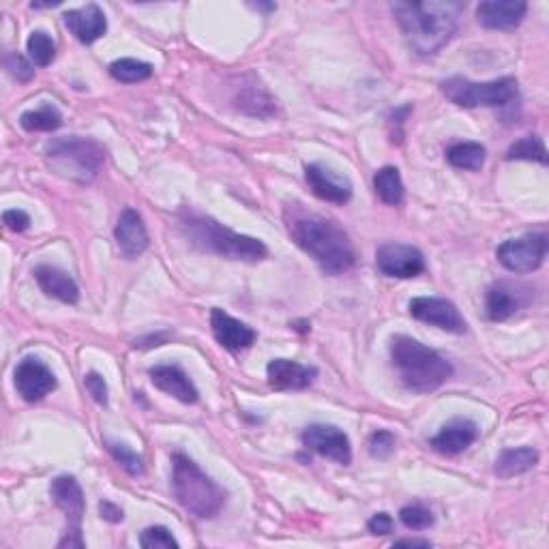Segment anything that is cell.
<instances>
[{
    "label": "cell",
    "instance_id": "6da1fadb",
    "mask_svg": "<svg viewBox=\"0 0 549 549\" xmlns=\"http://www.w3.org/2000/svg\"><path fill=\"white\" fill-rule=\"evenodd\" d=\"M284 219L290 239L314 258L324 273L341 275L352 269L356 251L348 232L337 221L311 213L301 204H288Z\"/></svg>",
    "mask_w": 549,
    "mask_h": 549
},
{
    "label": "cell",
    "instance_id": "7a4b0ae2",
    "mask_svg": "<svg viewBox=\"0 0 549 549\" xmlns=\"http://www.w3.org/2000/svg\"><path fill=\"white\" fill-rule=\"evenodd\" d=\"M393 16L412 52L434 56L453 39L466 5L459 0H423V3H393Z\"/></svg>",
    "mask_w": 549,
    "mask_h": 549
},
{
    "label": "cell",
    "instance_id": "3957f363",
    "mask_svg": "<svg viewBox=\"0 0 549 549\" xmlns=\"http://www.w3.org/2000/svg\"><path fill=\"white\" fill-rule=\"evenodd\" d=\"M391 361L404 387L414 393H432L453 376V365L442 354L408 335L393 337Z\"/></svg>",
    "mask_w": 549,
    "mask_h": 549
},
{
    "label": "cell",
    "instance_id": "277c9868",
    "mask_svg": "<svg viewBox=\"0 0 549 549\" xmlns=\"http://www.w3.org/2000/svg\"><path fill=\"white\" fill-rule=\"evenodd\" d=\"M181 228L191 243L202 251H209V254L241 262H260L269 258V247L260 239L236 234L209 215L189 213L181 219Z\"/></svg>",
    "mask_w": 549,
    "mask_h": 549
},
{
    "label": "cell",
    "instance_id": "5b68a950",
    "mask_svg": "<svg viewBox=\"0 0 549 549\" xmlns=\"http://www.w3.org/2000/svg\"><path fill=\"white\" fill-rule=\"evenodd\" d=\"M172 492L181 507L198 519H215L228 494L185 453L172 455Z\"/></svg>",
    "mask_w": 549,
    "mask_h": 549
},
{
    "label": "cell",
    "instance_id": "8992f818",
    "mask_svg": "<svg viewBox=\"0 0 549 549\" xmlns=\"http://www.w3.org/2000/svg\"><path fill=\"white\" fill-rule=\"evenodd\" d=\"M46 159L58 176L88 185L95 181L106 161V148L88 138H58L46 144Z\"/></svg>",
    "mask_w": 549,
    "mask_h": 549
},
{
    "label": "cell",
    "instance_id": "52a82bcc",
    "mask_svg": "<svg viewBox=\"0 0 549 549\" xmlns=\"http://www.w3.org/2000/svg\"><path fill=\"white\" fill-rule=\"evenodd\" d=\"M442 95L459 108H504L519 95L515 78H500L492 82H472L468 78H449L440 84Z\"/></svg>",
    "mask_w": 549,
    "mask_h": 549
},
{
    "label": "cell",
    "instance_id": "ba28073f",
    "mask_svg": "<svg viewBox=\"0 0 549 549\" xmlns=\"http://www.w3.org/2000/svg\"><path fill=\"white\" fill-rule=\"evenodd\" d=\"M50 496L54 498L56 507L67 515V532L58 541V547H84L82 519L86 513V502L76 477H69V474L56 477L50 485Z\"/></svg>",
    "mask_w": 549,
    "mask_h": 549
},
{
    "label": "cell",
    "instance_id": "9c48e42d",
    "mask_svg": "<svg viewBox=\"0 0 549 549\" xmlns=\"http://www.w3.org/2000/svg\"><path fill=\"white\" fill-rule=\"evenodd\" d=\"M496 258L511 273H532L547 258V234L545 232H532L524 234L519 239L504 241L496 249Z\"/></svg>",
    "mask_w": 549,
    "mask_h": 549
},
{
    "label": "cell",
    "instance_id": "30bf717a",
    "mask_svg": "<svg viewBox=\"0 0 549 549\" xmlns=\"http://www.w3.org/2000/svg\"><path fill=\"white\" fill-rule=\"evenodd\" d=\"M13 382H16L18 395L28 404H37L46 399L56 389V376L52 369L37 356H26L13 372Z\"/></svg>",
    "mask_w": 549,
    "mask_h": 549
},
{
    "label": "cell",
    "instance_id": "8fae6325",
    "mask_svg": "<svg viewBox=\"0 0 549 549\" xmlns=\"http://www.w3.org/2000/svg\"><path fill=\"white\" fill-rule=\"evenodd\" d=\"M408 307L412 318L438 326V329L447 333L464 335L468 329V322L459 314L457 305L447 299H438V296H417V299L410 301Z\"/></svg>",
    "mask_w": 549,
    "mask_h": 549
},
{
    "label": "cell",
    "instance_id": "7c38bea8",
    "mask_svg": "<svg viewBox=\"0 0 549 549\" xmlns=\"http://www.w3.org/2000/svg\"><path fill=\"white\" fill-rule=\"evenodd\" d=\"M376 266L382 275L397 279H412L425 271V258L417 247L389 243L382 245L376 254Z\"/></svg>",
    "mask_w": 549,
    "mask_h": 549
},
{
    "label": "cell",
    "instance_id": "4fadbf2b",
    "mask_svg": "<svg viewBox=\"0 0 549 549\" xmlns=\"http://www.w3.org/2000/svg\"><path fill=\"white\" fill-rule=\"evenodd\" d=\"M305 449L314 451L326 459L348 466L352 462L350 438L333 425H309L301 436Z\"/></svg>",
    "mask_w": 549,
    "mask_h": 549
},
{
    "label": "cell",
    "instance_id": "5bb4252c",
    "mask_svg": "<svg viewBox=\"0 0 549 549\" xmlns=\"http://www.w3.org/2000/svg\"><path fill=\"white\" fill-rule=\"evenodd\" d=\"M305 181L311 194L322 202L331 204H348L352 200V183L348 176H341L331 168H324L320 163H309L305 166Z\"/></svg>",
    "mask_w": 549,
    "mask_h": 549
},
{
    "label": "cell",
    "instance_id": "9a60e30c",
    "mask_svg": "<svg viewBox=\"0 0 549 549\" xmlns=\"http://www.w3.org/2000/svg\"><path fill=\"white\" fill-rule=\"evenodd\" d=\"M528 5L522 0H485L477 7L479 24L489 31H511L524 22Z\"/></svg>",
    "mask_w": 549,
    "mask_h": 549
},
{
    "label": "cell",
    "instance_id": "2e32d148",
    "mask_svg": "<svg viewBox=\"0 0 549 549\" xmlns=\"http://www.w3.org/2000/svg\"><path fill=\"white\" fill-rule=\"evenodd\" d=\"M211 329H213V335L219 344L230 352L251 348L258 337L256 331L251 329L249 324L232 318L228 311L219 309V307H215L211 311Z\"/></svg>",
    "mask_w": 549,
    "mask_h": 549
},
{
    "label": "cell",
    "instance_id": "e0dca14e",
    "mask_svg": "<svg viewBox=\"0 0 549 549\" xmlns=\"http://www.w3.org/2000/svg\"><path fill=\"white\" fill-rule=\"evenodd\" d=\"M318 369L288 359H275L266 367V378L275 391H303L314 384Z\"/></svg>",
    "mask_w": 549,
    "mask_h": 549
},
{
    "label": "cell",
    "instance_id": "ac0fdd59",
    "mask_svg": "<svg viewBox=\"0 0 549 549\" xmlns=\"http://www.w3.org/2000/svg\"><path fill=\"white\" fill-rule=\"evenodd\" d=\"M479 438V427L470 419H453L444 425L440 432L432 438V449L440 455H459L464 453L468 447H472Z\"/></svg>",
    "mask_w": 549,
    "mask_h": 549
},
{
    "label": "cell",
    "instance_id": "d6986e66",
    "mask_svg": "<svg viewBox=\"0 0 549 549\" xmlns=\"http://www.w3.org/2000/svg\"><path fill=\"white\" fill-rule=\"evenodd\" d=\"M114 239L125 258H138L148 249V232L142 215L136 209H125L118 217Z\"/></svg>",
    "mask_w": 549,
    "mask_h": 549
},
{
    "label": "cell",
    "instance_id": "ffe728a7",
    "mask_svg": "<svg viewBox=\"0 0 549 549\" xmlns=\"http://www.w3.org/2000/svg\"><path fill=\"white\" fill-rule=\"evenodd\" d=\"M148 376H151L153 384L159 391L172 395L174 399H178V402L183 404L198 402L200 397L198 389L178 365H155L148 369Z\"/></svg>",
    "mask_w": 549,
    "mask_h": 549
},
{
    "label": "cell",
    "instance_id": "44dd1931",
    "mask_svg": "<svg viewBox=\"0 0 549 549\" xmlns=\"http://www.w3.org/2000/svg\"><path fill=\"white\" fill-rule=\"evenodd\" d=\"M65 26L69 31L76 35V39L80 43H95L97 39H101L108 31V20L106 13L101 11L99 5L91 3L82 9H71L65 13Z\"/></svg>",
    "mask_w": 549,
    "mask_h": 549
},
{
    "label": "cell",
    "instance_id": "7402d4cb",
    "mask_svg": "<svg viewBox=\"0 0 549 549\" xmlns=\"http://www.w3.org/2000/svg\"><path fill=\"white\" fill-rule=\"evenodd\" d=\"M35 279L39 288L46 292L52 299L67 303V305H76L80 301V288L69 273L56 269V266L50 264H41L35 269Z\"/></svg>",
    "mask_w": 549,
    "mask_h": 549
},
{
    "label": "cell",
    "instance_id": "603a6c76",
    "mask_svg": "<svg viewBox=\"0 0 549 549\" xmlns=\"http://www.w3.org/2000/svg\"><path fill=\"white\" fill-rule=\"evenodd\" d=\"M524 303H526L524 292H519V286L515 288L513 284H509V281H498V284H494L487 290V299H485L487 318L492 322L509 320L524 307Z\"/></svg>",
    "mask_w": 549,
    "mask_h": 549
},
{
    "label": "cell",
    "instance_id": "cb8c5ba5",
    "mask_svg": "<svg viewBox=\"0 0 549 549\" xmlns=\"http://www.w3.org/2000/svg\"><path fill=\"white\" fill-rule=\"evenodd\" d=\"M539 464V451L532 447L507 449L496 459V474L500 479H511L517 474H524Z\"/></svg>",
    "mask_w": 549,
    "mask_h": 549
},
{
    "label": "cell",
    "instance_id": "d4e9b609",
    "mask_svg": "<svg viewBox=\"0 0 549 549\" xmlns=\"http://www.w3.org/2000/svg\"><path fill=\"white\" fill-rule=\"evenodd\" d=\"M487 151L479 142H457L447 148V161L457 170L477 172L485 166Z\"/></svg>",
    "mask_w": 549,
    "mask_h": 549
},
{
    "label": "cell",
    "instance_id": "484cf974",
    "mask_svg": "<svg viewBox=\"0 0 549 549\" xmlns=\"http://www.w3.org/2000/svg\"><path fill=\"white\" fill-rule=\"evenodd\" d=\"M374 189H376V196L389 206L402 204L404 196H406L402 174H399V170L393 166H384L376 172Z\"/></svg>",
    "mask_w": 549,
    "mask_h": 549
},
{
    "label": "cell",
    "instance_id": "4316f807",
    "mask_svg": "<svg viewBox=\"0 0 549 549\" xmlns=\"http://www.w3.org/2000/svg\"><path fill=\"white\" fill-rule=\"evenodd\" d=\"M110 76L123 84H138L153 76V65L136 58H118L110 65Z\"/></svg>",
    "mask_w": 549,
    "mask_h": 549
},
{
    "label": "cell",
    "instance_id": "83f0119b",
    "mask_svg": "<svg viewBox=\"0 0 549 549\" xmlns=\"http://www.w3.org/2000/svg\"><path fill=\"white\" fill-rule=\"evenodd\" d=\"M20 125L26 131H56L63 125V114L54 106H50V103H46V106L39 110L24 112L20 118Z\"/></svg>",
    "mask_w": 549,
    "mask_h": 549
},
{
    "label": "cell",
    "instance_id": "f1b7e54d",
    "mask_svg": "<svg viewBox=\"0 0 549 549\" xmlns=\"http://www.w3.org/2000/svg\"><path fill=\"white\" fill-rule=\"evenodd\" d=\"M26 50H28V58H31L33 65L37 67H48L56 58V43L48 33L43 31L31 33V37L26 41Z\"/></svg>",
    "mask_w": 549,
    "mask_h": 549
},
{
    "label": "cell",
    "instance_id": "f546056e",
    "mask_svg": "<svg viewBox=\"0 0 549 549\" xmlns=\"http://www.w3.org/2000/svg\"><path fill=\"white\" fill-rule=\"evenodd\" d=\"M509 161H537L541 166H547V148L541 138L526 136L517 140L507 153Z\"/></svg>",
    "mask_w": 549,
    "mask_h": 549
},
{
    "label": "cell",
    "instance_id": "4dcf8cb0",
    "mask_svg": "<svg viewBox=\"0 0 549 549\" xmlns=\"http://www.w3.org/2000/svg\"><path fill=\"white\" fill-rule=\"evenodd\" d=\"M399 522H402L408 530H427L434 526L436 519L432 509H427L421 502H414V504H406V507L399 511Z\"/></svg>",
    "mask_w": 549,
    "mask_h": 549
},
{
    "label": "cell",
    "instance_id": "1f68e13d",
    "mask_svg": "<svg viewBox=\"0 0 549 549\" xmlns=\"http://www.w3.org/2000/svg\"><path fill=\"white\" fill-rule=\"evenodd\" d=\"M106 449L110 451V455L116 459V462L121 464V468L127 474H131V477H142L144 464H142V457L138 453H133L129 447H125V444L110 442V440H106Z\"/></svg>",
    "mask_w": 549,
    "mask_h": 549
},
{
    "label": "cell",
    "instance_id": "d6a6232c",
    "mask_svg": "<svg viewBox=\"0 0 549 549\" xmlns=\"http://www.w3.org/2000/svg\"><path fill=\"white\" fill-rule=\"evenodd\" d=\"M239 108L251 116H271L275 112L273 101L264 93L256 91V88H249L239 97Z\"/></svg>",
    "mask_w": 549,
    "mask_h": 549
},
{
    "label": "cell",
    "instance_id": "836d02e7",
    "mask_svg": "<svg viewBox=\"0 0 549 549\" xmlns=\"http://www.w3.org/2000/svg\"><path fill=\"white\" fill-rule=\"evenodd\" d=\"M140 545L144 549H178V541L172 537V532L163 526H151L140 534Z\"/></svg>",
    "mask_w": 549,
    "mask_h": 549
},
{
    "label": "cell",
    "instance_id": "e575fe53",
    "mask_svg": "<svg viewBox=\"0 0 549 549\" xmlns=\"http://www.w3.org/2000/svg\"><path fill=\"white\" fill-rule=\"evenodd\" d=\"M395 444H397V438L391 432H387V429H378V432H374L372 438H369L367 447L374 457L384 459L395 451Z\"/></svg>",
    "mask_w": 549,
    "mask_h": 549
},
{
    "label": "cell",
    "instance_id": "d590c367",
    "mask_svg": "<svg viewBox=\"0 0 549 549\" xmlns=\"http://www.w3.org/2000/svg\"><path fill=\"white\" fill-rule=\"evenodd\" d=\"M5 67L18 82H28L35 76V69L31 67V63H28L26 58L20 56L18 52H11L5 56Z\"/></svg>",
    "mask_w": 549,
    "mask_h": 549
},
{
    "label": "cell",
    "instance_id": "8d00e7d4",
    "mask_svg": "<svg viewBox=\"0 0 549 549\" xmlns=\"http://www.w3.org/2000/svg\"><path fill=\"white\" fill-rule=\"evenodd\" d=\"M84 387H86L88 393L93 395V399H95L97 404H101V406H106V404H108V382L103 380L101 374H97V372H88V374L84 376Z\"/></svg>",
    "mask_w": 549,
    "mask_h": 549
},
{
    "label": "cell",
    "instance_id": "74e56055",
    "mask_svg": "<svg viewBox=\"0 0 549 549\" xmlns=\"http://www.w3.org/2000/svg\"><path fill=\"white\" fill-rule=\"evenodd\" d=\"M3 221L5 226L11 230V232H26L28 228H31V217H28V213L20 211V209H9L3 213Z\"/></svg>",
    "mask_w": 549,
    "mask_h": 549
},
{
    "label": "cell",
    "instance_id": "f35d334b",
    "mask_svg": "<svg viewBox=\"0 0 549 549\" xmlns=\"http://www.w3.org/2000/svg\"><path fill=\"white\" fill-rule=\"evenodd\" d=\"M367 530L372 534H391L393 532V517L389 513H376L372 519L367 522Z\"/></svg>",
    "mask_w": 549,
    "mask_h": 549
},
{
    "label": "cell",
    "instance_id": "ab89813d",
    "mask_svg": "<svg viewBox=\"0 0 549 549\" xmlns=\"http://www.w3.org/2000/svg\"><path fill=\"white\" fill-rule=\"evenodd\" d=\"M99 513H101V519H106V522L110 524H118V522H123V509L121 507H116V504L108 502V500H103L99 502Z\"/></svg>",
    "mask_w": 549,
    "mask_h": 549
},
{
    "label": "cell",
    "instance_id": "60d3db41",
    "mask_svg": "<svg viewBox=\"0 0 549 549\" xmlns=\"http://www.w3.org/2000/svg\"><path fill=\"white\" fill-rule=\"evenodd\" d=\"M393 547H432L429 539H397Z\"/></svg>",
    "mask_w": 549,
    "mask_h": 549
}]
</instances>
